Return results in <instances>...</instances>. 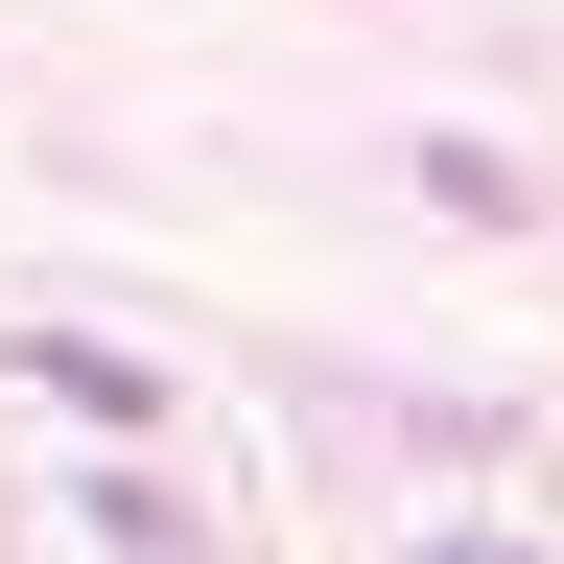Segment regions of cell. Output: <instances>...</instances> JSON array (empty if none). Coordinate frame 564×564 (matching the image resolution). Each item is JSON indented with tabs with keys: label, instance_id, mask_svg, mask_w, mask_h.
Segmentation results:
<instances>
[{
	"label": "cell",
	"instance_id": "obj_1",
	"mask_svg": "<svg viewBox=\"0 0 564 564\" xmlns=\"http://www.w3.org/2000/svg\"><path fill=\"white\" fill-rule=\"evenodd\" d=\"M447 564H494V541H447Z\"/></svg>",
	"mask_w": 564,
	"mask_h": 564
}]
</instances>
